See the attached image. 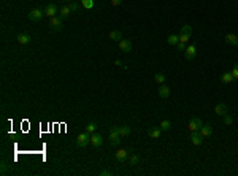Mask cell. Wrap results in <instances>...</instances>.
Returning a JSON list of instances; mask_svg holds the SVG:
<instances>
[{"label":"cell","instance_id":"obj_1","mask_svg":"<svg viewBox=\"0 0 238 176\" xmlns=\"http://www.w3.org/2000/svg\"><path fill=\"white\" fill-rule=\"evenodd\" d=\"M88 144H91V133H88V132L79 133L78 138H76V146L78 147H86Z\"/></svg>","mask_w":238,"mask_h":176},{"label":"cell","instance_id":"obj_2","mask_svg":"<svg viewBox=\"0 0 238 176\" xmlns=\"http://www.w3.org/2000/svg\"><path fill=\"white\" fill-rule=\"evenodd\" d=\"M110 143H111V146H118L119 143H121V135H119V132H118V127H113L110 130Z\"/></svg>","mask_w":238,"mask_h":176},{"label":"cell","instance_id":"obj_3","mask_svg":"<svg viewBox=\"0 0 238 176\" xmlns=\"http://www.w3.org/2000/svg\"><path fill=\"white\" fill-rule=\"evenodd\" d=\"M45 16V10H40V8H34L30 13H29V19L32 22H38L41 21V18Z\"/></svg>","mask_w":238,"mask_h":176},{"label":"cell","instance_id":"obj_4","mask_svg":"<svg viewBox=\"0 0 238 176\" xmlns=\"http://www.w3.org/2000/svg\"><path fill=\"white\" fill-rule=\"evenodd\" d=\"M51 21H49V25H51V29L52 30H62V19L64 18H61V16H54V18H49Z\"/></svg>","mask_w":238,"mask_h":176},{"label":"cell","instance_id":"obj_5","mask_svg":"<svg viewBox=\"0 0 238 176\" xmlns=\"http://www.w3.org/2000/svg\"><path fill=\"white\" fill-rule=\"evenodd\" d=\"M202 125H203V122L199 119V117H192L191 121H189V125H187V129L191 130V132H195V130H200L202 129Z\"/></svg>","mask_w":238,"mask_h":176},{"label":"cell","instance_id":"obj_6","mask_svg":"<svg viewBox=\"0 0 238 176\" xmlns=\"http://www.w3.org/2000/svg\"><path fill=\"white\" fill-rule=\"evenodd\" d=\"M57 13H59L57 5H54V3L46 5V8H45V16H48V18H54V16H57Z\"/></svg>","mask_w":238,"mask_h":176},{"label":"cell","instance_id":"obj_7","mask_svg":"<svg viewBox=\"0 0 238 176\" xmlns=\"http://www.w3.org/2000/svg\"><path fill=\"white\" fill-rule=\"evenodd\" d=\"M191 141H192V144H195V146L202 144V141H203V135L200 133V130L191 132Z\"/></svg>","mask_w":238,"mask_h":176},{"label":"cell","instance_id":"obj_8","mask_svg":"<svg viewBox=\"0 0 238 176\" xmlns=\"http://www.w3.org/2000/svg\"><path fill=\"white\" fill-rule=\"evenodd\" d=\"M195 54H197V48H195V45H189L184 51V56L187 60H194L195 59Z\"/></svg>","mask_w":238,"mask_h":176},{"label":"cell","instance_id":"obj_9","mask_svg":"<svg viewBox=\"0 0 238 176\" xmlns=\"http://www.w3.org/2000/svg\"><path fill=\"white\" fill-rule=\"evenodd\" d=\"M227 111H229V106H227L226 103H218V105L214 106V113H216L218 116H226Z\"/></svg>","mask_w":238,"mask_h":176},{"label":"cell","instance_id":"obj_10","mask_svg":"<svg viewBox=\"0 0 238 176\" xmlns=\"http://www.w3.org/2000/svg\"><path fill=\"white\" fill-rule=\"evenodd\" d=\"M102 143H103V138H102L100 133H92V135H91V144H92L94 147L102 146Z\"/></svg>","mask_w":238,"mask_h":176},{"label":"cell","instance_id":"obj_11","mask_svg":"<svg viewBox=\"0 0 238 176\" xmlns=\"http://www.w3.org/2000/svg\"><path fill=\"white\" fill-rule=\"evenodd\" d=\"M116 160L119 162V164H124L125 160H129V151L127 149H119L116 152Z\"/></svg>","mask_w":238,"mask_h":176},{"label":"cell","instance_id":"obj_12","mask_svg":"<svg viewBox=\"0 0 238 176\" xmlns=\"http://www.w3.org/2000/svg\"><path fill=\"white\" fill-rule=\"evenodd\" d=\"M119 48H121V51H124V52H130V51H132V43L129 42V40L122 38L121 42H119Z\"/></svg>","mask_w":238,"mask_h":176},{"label":"cell","instance_id":"obj_13","mask_svg":"<svg viewBox=\"0 0 238 176\" xmlns=\"http://www.w3.org/2000/svg\"><path fill=\"white\" fill-rule=\"evenodd\" d=\"M157 92H159V97H162V99H168L170 97V87L165 86V84H160Z\"/></svg>","mask_w":238,"mask_h":176},{"label":"cell","instance_id":"obj_14","mask_svg":"<svg viewBox=\"0 0 238 176\" xmlns=\"http://www.w3.org/2000/svg\"><path fill=\"white\" fill-rule=\"evenodd\" d=\"M148 133H149V137H151V138L157 140V138L160 137V133H162V129H160V127H151Z\"/></svg>","mask_w":238,"mask_h":176},{"label":"cell","instance_id":"obj_15","mask_svg":"<svg viewBox=\"0 0 238 176\" xmlns=\"http://www.w3.org/2000/svg\"><path fill=\"white\" fill-rule=\"evenodd\" d=\"M108 37L113 40V42H121V40H122V33H121V30H111V32L108 33Z\"/></svg>","mask_w":238,"mask_h":176},{"label":"cell","instance_id":"obj_16","mask_svg":"<svg viewBox=\"0 0 238 176\" xmlns=\"http://www.w3.org/2000/svg\"><path fill=\"white\" fill-rule=\"evenodd\" d=\"M200 133L203 135V137H209V135L213 133V127L209 125V124H203L202 129H200Z\"/></svg>","mask_w":238,"mask_h":176},{"label":"cell","instance_id":"obj_17","mask_svg":"<svg viewBox=\"0 0 238 176\" xmlns=\"http://www.w3.org/2000/svg\"><path fill=\"white\" fill-rule=\"evenodd\" d=\"M30 35H27V33H19L18 35V42L21 43V45H29L30 43Z\"/></svg>","mask_w":238,"mask_h":176},{"label":"cell","instance_id":"obj_18","mask_svg":"<svg viewBox=\"0 0 238 176\" xmlns=\"http://www.w3.org/2000/svg\"><path fill=\"white\" fill-rule=\"evenodd\" d=\"M226 43H229V45H236V43H238V35H235V33H227V35H226Z\"/></svg>","mask_w":238,"mask_h":176},{"label":"cell","instance_id":"obj_19","mask_svg":"<svg viewBox=\"0 0 238 176\" xmlns=\"http://www.w3.org/2000/svg\"><path fill=\"white\" fill-rule=\"evenodd\" d=\"M118 132H119L121 137H129V135H130V127H127V125H118Z\"/></svg>","mask_w":238,"mask_h":176},{"label":"cell","instance_id":"obj_20","mask_svg":"<svg viewBox=\"0 0 238 176\" xmlns=\"http://www.w3.org/2000/svg\"><path fill=\"white\" fill-rule=\"evenodd\" d=\"M167 42H168V45H172V46H176L179 43V35H175V33L168 35L167 37Z\"/></svg>","mask_w":238,"mask_h":176},{"label":"cell","instance_id":"obj_21","mask_svg":"<svg viewBox=\"0 0 238 176\" xmlns=\"http://www.w3.org/2000/svg\"><path fill=\"white\" fill-rule=\"evenodd\" d=\"M233 79H235V78L232 76V73H230V72H229V73L226 72V73H224V75L221 76V81H222L224 84H230V83H232Z\"/></svg>","mask_w":238,"mask_h":176},{"label":"cell","instance_id":"obj_22","mask_svg":"<svg viewBox=\"0 0 238 176\" xmlns=\"http://www.w3.org/2000/svg\"><path fill=\"white\" fill-rule=\"evenodd\" d=\"M70 13H72V11H70V8H68V5H67V7H62V8H61V11H59V16L65 19V18H68V16H70Z\"/></svg>","mask_w":238,"mask_h":176},{"label":"cell","instance_id":"obj_23","mask_svg":"<svg viewBox=\"0 0 238 176\" xmlns=\"http://www.w3.org/2000/svg\"><path fill=\"white\" fill-rule=\"evenodd\" d=\"M129 164H130L132 167L138 165V164H140V156H138V154H132V156L129 157Z\"/></svg>","mask_w":238,"mask_h":176},{"label":"cell","instance_id":"obj_24","mask_svg":"<svg viewBox=\"0 0 238 176\" xmlns=\"http://www.w3.org/2000/svg\"><path fill=\"white\" fill-rule=\"evenodd\" d=\"M160 129L162 130H170L172 129V122H170V121H167V119H164L160 122Z\"/></svg>","mask_w":238,"mask_h":176},{"label":"cell","instance_id":"obj_25","mask_svg":"<svg viewBox=\"0 0 238 176\" xmlns=\"http://www.w3.org/2000/svg\"><path fill=\"white\" fill-rule=\"evenodd\" d=\"M81 5L84 7L86 10H91L94 7V0H81Z\"/></svg>","mask_w":238,"mask_h":176},{"label":"cell","instance_id":"obj_26","mask_svg":"<svg viewBox=\"0 0 238 176\" xmlns=\"http://www.w3.org/2000/svg\"><path fill=\"white\" fill-rule=\"evenodd\" d=\"M95 129H97V124H95V122H89V124L86 125V132H88V133H94Z\"/></svg>","mask_w":238,"mask_h":176},{"label":"cell","instance_id":"obj_27","mask_svg":"<svg viewBox=\"0 0 238 176\" xmlns=\"http://www.w3.org/2000/svg\"><path fill=\"white\" fill-rule=\"evenodd\" d=\"M222 117H224V124H226V125H232L233 124V117L230 114H226V116H222Z\"/></svg>","mask_w":238,"mask_h":176},{"label":"cell","instance_id":"obj_28","mask_svg":"<svg viewBox=\"0 0 238 176\" xmlns=\"http://www.w3.org/2000/svg\"><path fill=\"white\" fill-rule=\"evenodd\" d=\"M156 81L159 84H164L165 83V75L164 73H156Z\"/></svg>","mask_w":238,"mask_h":176},{"label":"cell","instance_id":"obj_29","mask_svg":"<svg viewBox=\"0 0 238 176\" xmlns=\"http://www.w3.org/2000/svg\"><path fill=\"white\" fill-rule=\"evenodd\" d=\"M68 8H70V11H78V8H79V5L76 3V2H68Z\"/></svg>","mask_w":238,"mask_h":176},{"label":"cell","instance_id":"obj_30","mask_svg":"<svg viewBox=\"0 0 238 176\" xmlns=\"http://www.w3.org/2000/svg\"><path fill=\"white\" fill-rule=\"evenodd\" d=\"M191 38L189 33H179V42H183V43H187V40Z\"/></svg>","mask_w":238,"mask_h":176},{"label":"cell","instance_id":"obj_31","mask_svg":"<svg viewBox=\"0 0 238 176\" xmlns=\"http://www.w3.org/2000/svg\"><path fill=\"white\" fill-rule=\"evenodd\" d=\"M181 33H189V35H192V27H191V25H183V29H181Z\"/></svg>","mask_w":238,"mask_h":176},{"label":"cell","instance_id":"obj_32","mask_svg":"<svg viewBox=\"0 0 238 176\" xmlns=\"http://www.w3.org/2000/svg\"><path fill=\"white\" fill-rule=\"evenodd\" d=\"M0 171H2V174H7V171H8V164L5 160H2V167H0Z\"/></svg>","mask_w":238,"mask_h":176},{"label":"cell","instance_id":"obj_33","mask_svg":"<svg viewBox=\"0 0 238 176\" xmlns=\"http://www.w3.org/2000/svg\"><path fill=\"white\" fill-rule=\"evenodd\" d=\"M186 48H187V45L183 43V42H179V43L176 45V49H178V51H186Z\"/></svg>","mask_w":238,"mask_h":176},{"label":"cell","instance_id":"obj_34","mask_svg":"<svg viewBox=\"0 0 238 176\" xmlns=\"http://www.w3.org/2000/svg\"><path fill=\"white\" fill-rule=\"evenodd\" d=\"M230 73H232V76H233L235 79H238V65H235V67H233Z\"/></svg>","mask_w":238,"mask_h":176},{"label":"cell","instance_id":"obj_35","mask_svg":"<svg viewBox=\"0 0 238 176\" xmlns=\"http://www.w3.org/2000/svg\"><path fill=\"white\" fill-rule=\"evenodd\" d=\"M121 2H122V0H111V5L118 7V5H121Z\"/></svg>","mask_w":238,"mask_h":176},{"label":"cell","instance_id":"obj_36","mask_svg":"<svg viewBox=\"0 0 238 176\" xmlns=\"http://www.w3.org/2000/svg\"><path fill=\"white\" fill-rule=\"evenodd\" d=\"M100 174H102V176H110L111 171H110V170H103V171H100Z\"/></svg>","mask_w":238,"mask_h":176},{"label":"cell","instance_id":"obj_37","mask_svg":"<svg viewBox=\"0 0 238 176\" xmlns=\"http://www.w3.org/2000/svg\"><path fill=\"white\" fill-rule=\"evenodd\" d=\"M115 65H118V67H121V65H122V62H121V60L118 59V60H115Z\"/></svg>","mask_w":238,"mask_h":176},{"label":"cell","instance_id":"obj_38","mask_svg":"<svg viewBox=\"0 0 238 176\" xmlns=\"http://www.w3.org/2000/svg\"><path fill=\"white\" fill-rule=\"evenodd\" d=\"M62 2H70V0H62Z\"/></svg>","mask_w":238,"mask_h":176},{"label":"cell","instance_id":"obj_39","mask_svg":"<svg viewBox=\"0 0 238 176\" xmlns=\"http://www.w3.org/2000/svg\"><path fill=\"white\" fill-rule=\"evenodd\" d=\"M235 46H238V43H236V45H235Z\"/></svg>","mask_w":238,"mask_h":176}]
</instances>
